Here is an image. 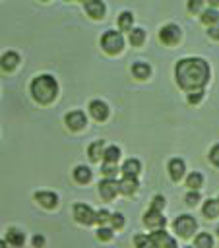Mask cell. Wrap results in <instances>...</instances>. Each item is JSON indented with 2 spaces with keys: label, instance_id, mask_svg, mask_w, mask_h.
Segmentation results:
<instances>
[{
  "label": "cell",
  "instance_id": "13",
  "mask_svg": "<svg viewBox=\"0 0 219 248\" xmlns=\"http://www.w3.org/2000/svg\"><path fill=\"white\" fill-rule=\"evenodd\" d=\"M35 200H37L43 207H47V209H52V207L58 205V196H56L54 192H48V190L35 192Z\"/></svg>",
  "mask_w": 219,
  "mask_h": 248
},
{
  "label": "cell",
  "instance_id": "27",
  "mask_svg": "<svg viewBox=\"0 0 219 248\" xmlns=\"http://www.w3.org/2000/svg\"><path fill=\"white\" fill-rule=\"evenodd\" d=\"M143 41H145V31H143L141 27H134V29L130 31V43H132L134 46H140Z\"/></svg>",
  "mask_w": 219,
  "mask_h": 248
},
{
  "label": "cell",
  "instance_id": "22",
  "mask_svg": "<svg viewBox=\"0 0 219 248\" xmlns=\"http://www.w3.org/2000/svg\"><path fill=\"white\" fill-rule=\"evenodd\" d=\"M202 213L207 217V219H215L219 215V200H207L202 207Z\"/></svg>",
  "mask_w": 219,
  "mask_h": 248
},
{
  "label": "cell",
  "instance_id": "43",
  "mask_svg": "<svg viewBox=\"0 0 219 248\" xmlns=\"http://www.w3.org/2000/svg\"><path fill=\"white\" fill-rule=\"evenodd\" d=\"M186 248H194V246H186Z\"/></svg>",
  "mask_w": 219,
  "mask_h": 248
},
{
  "label": "cell",
  "instance_id": "31",
  "mask_svg": "<svg viewBox=\"0 0 219 248\" xmlns=\"http://www.w3.org/2000/svg\"><path fill=\"white\" fill-rule=\"evenodd\" d=\"M203 99V89H198V91H190L188 93V103L190 105H196V103H200Z\"/></svg>",
  "mask_w": 219,
  "mask_h": 248
},
{
  "label": "cell",
  "instance_id": "41",
  "mask_svg": "<svg viewBox=\"0 0 219 248\" xmlns=\"http://www.w3.org/2000/svg\"><path fill=\"white\" fill-rule=\"evenodd\" d=\"M205 2H209V4H211V8H213V6H217V4H219V0H205Z\"/></svg>",
  "mask_w": 219,
  "mask_h": 248
},
{
  "label": "cell",
  "instance_id": "19",
  "mask_svg": "<svg viewBox=\"0 0 219 248\" xmlns=\"http://www.w3.org/2000/svg\"><path fill=\"white\" fill-rule=\"evenodd\" d=\"M87 153H89V159H91V161H99V159L103 157V153H105V143H103V140H95V141L87 147Z\"/></svg>",
  "mask_w": 219,
  "mask_h": 248
},
{
  "label": "cell",
  "instance_id": "1",
  "mask_svg": "<svg viewBox=\"0 0 219 248\" xmlns=\"http://www.w3.org/2000/svg\"><path fill=\"white\" fill-rule=\"evenodd\" d=\"M174 78L184 91H198L203 89V85L209 81V66L203 58L198 56L182 58L174 66Z\"/></svg>",
  "mask_w": 219,
  "mask_h": 248
},
{
  "label": "cell",
  "instance_id": "12",
  "mask_svg": "<svg viewBox=\"0 0 219 248\" xmlns=\"http://www.w3.org/2000/svg\"><path fill=\"white\" fill-rule=\"evenodd\" d=\"M167 169H169V174H171V178H172L174 182H178V180L184 176V172H186V165H184V161L178 159V157L171 159Z\"/></svg>",
  "mask_w": 219,
  "mask_h": 248
},
{
  "label": "cell",
  "instance_id": "6",
  "mask_svg": "<svg viewBox=\"0 0 219 248\" xmlns=\"http://www.w3.org/2000/svg\"><path fill=\"white\" fill-rule=\"evenodd\" d=\"M180 27L178 25H174V23H167V25H163L161 29H159V39L165 43V45H174V43H178L180 41Z\"/></svg>",
  "mask_w": 219,
  "mask_h": 248
},
{
  "label": "cell",
  "instance_id": "8",
  "mask_svg": "<svg viewBox=\"0 0 219 248\" xmlns=\"http://www.w3.org/2000/svg\"><path fill=\"white\" fill-rule=\"evenodd\" d=\"M64 122H66V126H68L72 132H79V130L85 128L87 118H85V114H83L81 110H70V112L66 114Z\"/></svg>",
  "mask_w": 219,
  "mask_h": 248
},
{
  "label": "cell",
  "instance_id": "10",
  "mask_svg": "<svg viewBox=\"0 0 219 248\" xmlns=\"http://www.w3.org/2000/svg\"><path fill=\"white\" fill-rule=\"evenodd\" d=\"M116 192H120V186H118L116 180L105 178V180L99 182V194H101L103 200H112L116 196Z\"/></svg>",
  "mask_w": 219,
  "mask_h": 248
},
{
  "label": "cell",
  "instance_id": "26",
  "mask_svg": "<svg viewBox=\"0 0 219 248\" xmlns=\"http://www.w3.org/2000/svg\"><path fill=\"white\" fill-rule=\"evenodd\" d=\"M103 159H105V163H116V161L120 159V149H118L116 145H109V147H105Z\"/></svg>",
  "mask_w": 219,
  "mask_h": 248
},
{
  "label": "cell",
  "instance_id": "24",
  "mask_svg": "<svg viewBox=\"0 0 219 248\" xmlns=\"http://www.w3.org/2000/svg\"><path fill=\"white\" fill-rule=\"evenodd\" d=\"M202 21L205 23V25H215V23H219V12L215 10V8H207V10H203L202 12Z\"/></svg>",
  "mask_w": 219,
  "mask_h": 248
},
{
  "label": "cell",
  "instance_id": "39",
  "mask_svg": "<svg viewBox=\"0 0 219 248\" xmlns=\"http://www.w3.org/2000/svg\"><path fill=\"white\" fill-rule=\"evenodd\" d=\"M207 33H209V37H213V39H217V41H219V23L211 25V27L207 29Z\"/></svg>",
  "mask_w": 219,
  "mask_h": 248
},
{
  "label": "cell",
  "instance_id": "30",
  "mask_svg": "<svg viewBox=\"0 0 219 248\" xmlns=\"http://www.w3.org/2000/svg\"><path fill=\"white\" fill-rule=\"evenodd\" d=\"M116 170H118V169H116V163H105L101 172H103L107 178H112V176H116Z\"/></svg>",
  "mask_w": 219,
  "mask_h": 248
},
{
  "label": "cell",
  "instance_id": "9",
  "mask_svg": "<svg viewBox=\"0 0 219 248\" xmlns=\"http://www.w3.org/2000/svg\"><path fill=\"white\" fill-rule=\"evenodd\" d=\"M149 236H151V240H153L155 248H176V242H174V238H172L169 232H165L163 229H159V231L151 232Z\"/></svg>",
  "mask_w": 219,
  "mask_h": 248
},
{
  "label": "cell",
  "instance_id": "33",
  "mask_svg": "<svg viewBox=\"0 0 219 248\" xmlns=\"http://www.w3.org/2000/svg\"><path fill=\"white\" fill-rule=\"evenodd\" d=\"M184 200H186V203H188V205H196V203L200 202V194H198V190H190V192L186 194V198H184Z\"/></svg>",
  "mask_w": 219,
  "mask_h": 248
},
{
  "label": "cell",
  "instance_id": "20",
  "mask_svg": "<svg viewBox=\"0 0 219 248\" xmlns=\"http://www.w3.org/2000/svg\"><path fill=\"white\" fill-rule=\"evenodd\" d=\"M140 169H141V163L138 161V159H126L124 161V165H122V174H128V176H138V172H140Z\"/></svg>",
  "mask_w": 219,
  "mask_h": 248
},
{
  "label": "cell",
  "instance_id": "4",
  "mask_svg": "<svg viewBox=\"0 0 219 248\" xmlns=\"http://www.w3.org/2000/svg\"><path fill=\"white\" fill-rule=\"evenodd\" d=\"M101 46H103V50L105 52H109V54H118L120 50H122V46H124V37H122V33L120 31H105L103 33V37H101Z\"/></svg>",
  "mask_w": 219,
  "mask_h": 248
},
{
  "label": "cell",
  "instance_id": "42",
  "mask_svg": "<svg viewBox=\"0 0 219 248\" xmlns=\"http://www.w3.org/2000/svg\"><path fill=\"white\" fill-rule=\"evenodd\" d=\"M0 248H6V240H2V244H0Z\"/></svg>",
  "mask_w": 219,
  "mask_h": 248
},
{
  "label": "cell",
  "instance_id": "35",
  "mask_svg": "<svg viewBox=\"0 0 219 248\" xmlns=\"http://www.w3.org/2000/svg\"><path fill=\"white\" fill-rule=\"evenodd\" d=\"M205 0H188V10L192 12V14H198V12H202V4H203Z\"/></svg>",
  "mask_w": 219,
  "mask_h": 248
},
{
  "label": "cell",
  "instance_id": "44",
  "mask_svg": "<svg viewBox=\"0 0 219 248\" xmlns=\"http://www.w3.org/2000/svg\"><path fill=\"white\" fill-rule=\"evenodd\" d=\"M217 234H219V229H217Z\"/></svg>",
  "mask_w": 219,
  "mask_h": 248
},
{
  "label": "cell",
  "instance_id": "29",
  "mask_svg": "<svg viewBox=\"0 0 219 248\" xmlns=\"http://www.w3.org/2000/svg\"><path fill=\"white\" fill-rule=\"evenodd\" d=\"M134 244H136V248H155V244H153L149 234H136L134 236Z\"/></svg>",
  "mask_w": 219,
  "mask_h": 248
},
{
  "label": "cell",
  "instance_id": "5",
  "mask_svg": "<svg viewBox=\"0 0 219 248\" xmlns=\"http://www.w3.org/2000/svg\"><path fill=\"white\" fill-rule=\"evenodd\" d=\"M74 217L81 225H91V223L97 221V213L89 205H85V203H76L74 205Z\"/></svg>",
  "mask_w": 219,
  "mask_h": 248
},
{
  "label": "cell",
  "instance_id": "3",
  "mask_svg": "<svg viewBox=\"0 0 219 248\" xmlns=\"http://www.w3.org/2000/svg\"><path fill=\"white\" fill-rule=\"evenodd\" d=\"M172 229H174V232H176L178 236L190 238V236L196 232V229H198V221H196L192 215L184 213V215H178V217L172 221Z\"/></svg>",
  "mask_w": 219,
  "mask_h": 248
},
{
  "label": "cell",
  "instance_id": "14",
  "mask_svg": "<svg viewBox=\"0 0 219 248\" xmlns=\"http://www.w3.org/2000/svg\"><path fill=\"white\" fill-rule=\"evenodd\" d=\"M85 12L93 17V19H101L107 12V6L103 0H87L85 2Z\"/></svg>",
  "mask_w": 219,
  "mask_h": 248
},
{
  "label": "cell",
  "instance_id": "16",
  "mask_svg": "<svg viewBox=\"0 0 219 248\" xmlns=\"http://www.w3.org/2000/svg\"><path fill=\"white\" fill-rule=\"evenodd\" d=\"M6 240H8V244H12L14 248H19V246H23V242H25V232H21L19 229L12 227V229H8V232H6Z\"/></svg>",
  "mask_w": 219,
  "mask_h": 248
},
{
  "label": "cell",
  "instance_id": "37",
  "mask_svg": "<svg viewBox=\"0 0 219 248\" xmlns=\"http://www.w3.org/2000/svg\"><path fill=\"white\" fill-rule=\"evenodd\" d=\"M110 215H112V213H109L107 209H99V211H97V223H101V225H103V223L110 221Z\"/></svg>",
  "mask_w": 219,
  "mask_h": 248
},
{
  "label": "cell",
  "instance_id": "17",
  "mask_svg": "<svg viewBox=\"0 0 219 248\" xmlns=\"http://www.w3.org/2000/svg\"><path fill=\"white\" fill-rule=\"evenodd\" d=\"M19 64V54L14 50H8L2 54V70L4 72H12L16 66Z\"/></svg>",
  "mask_w": 219,
  "mask_h": 248
},
{
  "label": "cell",
  "instance_id": "40",
  "mask_svg": "<svg viewBox=\"0 0 219 248\" xmlns=\"http://www.w3.org/2000/svg\"><path fill=\"white\" fill-rule=\"evenodd\" d=\"M43 244H45V238H43L41 234H35V236H33V246H35V248H41Z\"/></svg>",
  "mask_w": 219,
  "mask_h": 248
},
{
  "label": "cell",
  "instance_id": "21",
  "mask_svg": "<svg viewBox=\"0 0 219 248\" xmlns=\"http://www.w3.org/2000/svg\"><path fill=\"white\" fill-rule=\"evenodd\" d=\"M74 178H76V182H79V184H87V182L91 180V169L85 167V165H78V167L74 169Z\"/></svg>",
  "mask_w": 219,
  "mask_h": 248
},
{
  "label": "cell",
  "instance_id": "25",
  "mask_svg": "<svg viewBox=\"0 0 219 248\" xmlns=\"http://www.w3.org/2000/svg\"><path fill=\"white\" fill-rule=\"evenodd\" d=\"M194 244H196V248H213V236L209 232H200V234H196Z\"/></svg>",
  "mask_w": 219,
  "mask_h": 248
},
{
  "label": "cell",
  "instance_id": "2",
  "mask_svg": "<svg viewBox=\"0 0 219 248\" xmlns=\"http://www.w3.org/2000/svg\"><path fill=\"white\" fill-rule=\"evenodd\" d=\"M31 95L37 103L41 105H48L50 101L56 99L58 95V83L52 76L48 74H41L31 81Z\"/></svg>",
  "mask_w": 219,
  "mask_h": 248
},
{
  "label": "cell",
  "instance_id": "28",
  "mask_svg": "<svg viewBox=\"0 0 219 248\" xmlns=\"http://www.w3.org/2000/svg\"><path fill=\"white\" fill-rule=\"evenodd\" d=\"M202 182H203V176L200 174V172H190L188 174V178H186V186L190 188V190H198L200 186H202Z\"/></svg>",
  "mask_w": 219,
  "mask_h": 248
},
{
  "label": "cell",
  "instance_id": "45",
  "mask_svg": "<svg viewBox=\"0 0 219 248\" xmlns=\"http://www.w3.org/2000/svg\"><path fill=\"white\" fill-rule=\"evenodd\" d=\"M83 2H87V0H83Z\"/></svg>",
  "mask_w": 219,
  "mask_h": 248
},
{
  "label": "cell",
  "instance_id": "32",
  "mask_svg": "<svg viewBox=\"0 0 219 248\" xmlns=\"http://www.w3.org/2000/svg\"><path fill=\"white\" fill-rule=\"evenodd\" d=\"M97 238H99V240H110V238H112V229H109V227H99Z\"/></svg>",
  "mask_w": 219,
  "mask_h": 248
},
{
  "label": "cell",
  "instance_id": "7",
  "mask_svg": "<svg viewBox=\"0 0 219 248\" xmlns=\"http://www.w3.org/2000/svg\"><path fill=\"white\" fill-rule=\"evenodd\" d=\"M143 225L153 229V231H159V229H165L167 219L163 217V213L159 209H151L149 207V211H145V215H143Z\"/></svg>",
  "mask_w": 219,
  "mask_h": 248
},
{
  "label": "cell",
  "instance_id": "18",
  "mask_svg": "<svg viewBox=\"0 0 219 248\" xmlns=\"http://www.w3.org/2000/svg\"><path fill=\"white\" fill-rule=\"evenodd\" d=\"M132 74L138 78V79H147L149 74H151V66L147 62H134L132 64Z\"/></svg>",
  "mask_w": 219,
  "mask_h": 248
},
{
  "label": "cell",
  "instance_id": "23",
  "mask_svg": "<svg viewBox=\"0 0 219 248\" xmlns=\"http://www.w3.org/2000/svg\"><path fill=\"white\" fill-rule=\"evenodd\" d=\"M132 21H134V14L132 12H122L120 16H118V27H120V31H132L134 27H132Z\"/></svg>",
  "mask_w": 219,
  "mask_h": 248
},
{
  "label": "cell",
  "instance_id": "11",
  "mask_svg": "<svg viewBox=\"0 0 219 248\" xmlns=\"http://www.w3.org/2000/svg\"><path fill=\"white\" fill-rule=\"evenodd\" d=\"M89 112H91V116H93L95 120H99V122L109 118V107H107V103L101 101V99H93V101L89 103Z\"/></svg>",
  "mask_w": 219,
  "mask_h": 248
},
{
  "label": "cell",
  "instance_id": "38",
  "mask_svg": "<svg viewBox=\"0 0 219 248\" xmlns=\"http://www.w3.org/2000/svg\"><path fill=\"white\" fill-rule=\"evenodd\" d=\"M161 207H165V198L163 196H155L153 202H151V209H159L161 211Z\"/></svg>",
  "mask_w": 219,
  "mask_h": 248
},
{
  "label": "cell",
  "instance_id": "15",
  "mask_svg": "<svg viewBox=\"0 0 219 248\" xmlns=\"http://www.w3.org/2000/svg\"><path fill=\"white\" fill-rule=\"evenodd\" d=\"M118 186H120V192L122 194H126V196H132V194H136L138 192V178L136 176H128V174H124L120 180H118Z\"/></svg>",
  "mask_w": 219,
  "mask_h": 248
},
{
  "label": "cell",
  "instance_id": "36",
  "mask_svg": "<svg viewBox=\"0 0 219 248\" xmlns=\"http://www.w3.org/2000/svg\"><path fill=\"white\" fill-rule=\"evenodd\" d=\"M209 161H211L215 167H219V143L209 149Z\"/></svg>",
  "mask_w": 219,
  "mask_h": 248
},
{
  "label": "cell",
  "instance_id": "34",
  "mask_svg": "<svg viewBox=\"0 0 219 248\" xmlns=\"http://www.w3.org/2000/svg\"><path fill=\"white\" fill-rule=\"evenodd\" d=\"M110 223H112L114 229H120V227L124 225V215H122V213H112V215H110Z\"/></svg>",
  "mask_w": 219,
  "mask_h": 248
}]
</instances>
